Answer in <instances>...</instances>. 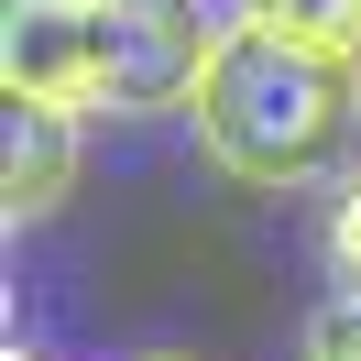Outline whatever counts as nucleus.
<instances>
[{
	"instance_id": "nucleus-3",
	"label": "nucleus",
	"mask_w": 361,
	"mask_h": 361,
	"mask_svg": "<svg viewBox=\"0 0 361 361\" xmlns=\"http://www.w3.org/2000/svg\"><path fill=\"white\" fill-rule=\"evenodd\" d=\"M0 88L99 110L110 99V11L99 0H11L0 11Z\"/></svg>"
},
{
	"instance_id": "nucleus-6",
	"label": "nucleus",
	"mask_w": 361,
	"mask_h": 361,
	"mask_svg": "<svg viewBox=\"0 0 361 361\" xmlns=\"http://www.w3.org/2000/svg\"><path fill=\"white\" fill-rule=\"evenodd\" d=\"M307 361H361V285H339L329 307L307 317Z\"/></svg>"
},
{
	"instance_id": "nucleus-8",
	"label": "nucleus",
	"mask_w": 361,
	"mask_h": 361,
	"mask_svg": "<svg viewBox=\"0 0 361 361\" xmlns=\"http://www.w3.org/2000/svg\"><path fill=\"white\" fill-rule=\"evenodd\" d=\"M142 361H176V350H142Z\"/></svg>"
},
{
	"instance_id": "nucleus-7",
	"label": "nucleus",
	"mask_w": 361,
	"mask_h": 361,
	"mask_svg": "<svg viewBox=\"0 0 361 361\" xmlns=\"http://www.w3.org/2000/svg\"><path fill=\"white\" fill-rule=\"evenodd\" d=\"M329 274H339V285H361V176L329 197Z\"/></svg>"
},
{
	"instance_id": "nucleus-4",
	"label": "nucleus",
	"mask_w": 361,
	"mask_h": 361,
	"mask_svg": "<svg viewBox=\"0 0 361 361\" xmlns=\"http://www.w3.org/2000/svg\"><path fill=\"white\" fill-rule=\"evenodd\" d=\"M77 186V110L66 99H11V154H0V197H11V230L55 219Z\"/></svg>"
},
{
	"instance_id": "nucleus-1",
	"label": "nucleus",
	"mask_w": 361,
	"mask_h": 361,
	"mask_svg": "<svg viewBox=\"0 0 361 361\" xmlns=\"http://www.w3.org/2000/svg\"><path fill=\"white\" fill-rule=\"evenodd\" d=\"M186 121H197V154L230 186H317L339 164V142H350V121H361V55L274 33V23L241 11L219 33V55H208Z\"/></svg>"
},
{
	"instance_id": "nucleus-2",
	"label": "nucleus",
	"mask_w": 361,
	"mask_h": 361,
	"mask_svg": "<svg viewBox=\"0 0 361 361\" xmlns=\"http://www.w3.org/2000/svg\"><path fill=\"white\" fill-rule=\"evenodd\" d=\"M110 11V121H154V110H186L219 55L230 23H208L197 0H99Z\"/></svg>"
},
{
	"instance_id": "nucleus-5",
	"label": "nucleus",
	"mask_w": 361,
	"mask_h": 361,
	"mask_svg": "<svg viewBox=\"0 0 361 361\" xmlns=\"http://www.w3.org/2000/svg\"><path fill=\"white\" fill-rule=\"evenodd\" d=\"M252 23H274V33H307V44H350L361 55V0H241Z\"/></svg>"
}]
</instances>
